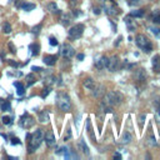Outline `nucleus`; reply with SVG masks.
I'll return each instance as SVG.
<instances>
[{"label":"nucleus","mask_w":160,"mask_h":160,"mask_svg":"<svg viewBox=\"0 0 160 160\" xmlns=\"http://www.w3.org/2000/svg\"><path fill=\"white\" fill-rule=\"evenodd\" d=\"M104 94V86L101 85V84H95V86L92 88V90H91V95L94 96V98H99V96H101Z\"/></svg>","instance_id":"15"},{"label":"nucleus","mask_w":160,"mask_h":160,"mask_svg":"<svg viewBox=\"0 0 160 160\" xmlns=\"http://www.w3.org/2000/svg\"><path fill=\"white\" fill-rule=\"evenodd\" d=\"M45 80H46V81H44V82H45L46 85H49V86L52 85V84H55V76H49V78H46Z\"/></svg>","instance_id":"31"},{"label":"nucleus","mask_w":160,"mask_h":160,"mask_svg":"<svg viewBox=\"0 0 160 160\" xmlns=\"http://www.w3.org/2000/svg\"><path fill=\"white\" fill-rule=\"evenodd\" d=\"M56 60H58L56 55H45V56H44V59H42L44 64H45V65H48V66H52V65H55Z\"/></svg>","instance_id":"16"},{"label":"nucleus","mask_w":160,"mask_h":160,"mask_svg":"<svg viewBox=\"0 0 160 160\" xmlns=\"http://www.w3.org/2000/svg\"><path fill=\"white\" fill-rule=\"evenodd\" d=\"M134 79H135L136 81H140V82L145 81V80H146V71H145L144 69H138V70H135V72H134Z\"/></svg>","instance_id":"13"},{"label":"nucleus","mask_w":160,"mask_h":160,"mask_svg":"<svg viewBox=\"0 0 160 160\" xmlns=\"http://www.w3.org/2000/svg\"><path fill=\"white\" fill-rule=\"evenodd\" d=\"M30 49H31V55L32 56H36L39 54V50H40V45L36 42V44H31L30 45Z\"/></svg>","instance_id":"27"},{"label":"nucleus","mask_w":160,"mask_h":160,"mask_svg":"<svg viewBox=\"0 0 160 160\" xmlns=\"http://www.w3.org/2000/svg\"><path fill=\"white\" fill-rule=\"evenodd\" d=\"M14 86L18 89L16 90V92H18V95H22L24 92H25V89H24V85L21 84V82H19V81H15L14 82Z\"/></svg>","instance_id":"26"},{"label":"nucleus","mask_w":160,"mask_h":160,"mask_svg":"<svg viewBox=\"0 0 160 160\" xmlns=\"http://www.w3.org/2000/svg\"><path fill=\"white\" fill-rule=\"evenodd\" d=\"M150 20L154 24H159L160 25V12L159 11H152L151 15H150Z\"/></svg>","instance_id":"23"},{"label":"nucleus","mask_w":160,"mask_h":160,"mask_svg":"<svg viewBox=\"0 0 160 160\" xmlns=\"http://www.w3.org/2000/svg\"><path fill=\"white\" fill-rule=\"evenodd\" d=\"M79 148H80V150L84 152V154H86V155H89V148H88V145L85 144V141H84V139H80L79 140Z\"/></svg>","instance_id":"24"},{"label":"nucleus","mask_w":160,"mask_h":160,"mask_svg":"<svg viewBox=\"0 0 160 160\" xmlns=\"http://www.w3.org/2000/svg\"><path fill=\"white\" fill-rule=\"evenodd\" d=\"M1 122H2L4 125H10V124L12 122V119H11L10 116H6V115H5V116L1 118Z\"/></svg>","instance_id":"29"},{"label":"nucleus","mask_w":160,"mask_h":160,"mask_svg":"<svg viewBox=\"0 0 160 160\" xmlns=\"http://www.w3.org/2000/svg\"><path fill=\"white\" fill-rule=\"evenodd\" d=\"M9 48H10V51H11V52H15V51H16V48L14 46L12 42H9Z\"/></svg>","instance_id":"40"},{"label":"nucleus","mask_w":160,"mask_h":160,"mask_svg":"<svg viewBox=\"0 0 160 160\" xmlns=\"http://www.w3.org/2000/svg\"><path fill=\"white\" fill-rule=\"evenodd\" d=\"M122 100H124V96L119 91H108L104 95V98H102V102L106 104L110 108H114V106L120 105L122 102Z\"/></svg>","instance_id":"1"},{"label":"nucleus","mask_w":160,"mask_h":160,"mask_svg":"<svg viewBox=\"0 0 160 160\" xmlns=\"http://www.w3.org/2000/svg\"><path fill=\"white\" fill-rule=\"evenodd\" d=\"M35 81H36V76H35L34 74H28V75L25 76V82H26L28 86L35 84Z\"/></svg>","instance_id":"21"},{"label":"nucleus","mask_w":160,"mask_h":160,"mask_svg":"<svg viewBox=\"0 0 160 160\" xmlns=\"http://www.w3.org/2000/svg\"><path fill=\"white\" fill-rule=\"evenodd\" d=\"M148 144H149L150 146H155V144H156L155 138H154V136H149V138H148Z\"/></svg>","instance_id":"34"},{"label":"nucleus","mask_w":160,"mask_h":160,"mask_svg":"<svg viewBox=\"0 0 160 160\" xmlns=\"http://www.w3.org/2000/svg\"><path fill=\"white\" fill-rule=\"evenodd\" d=\"M94 12L98 15V14H100V9L99 8H94Z\"/></svg>","instance_id":"47"},{"label":"nucleus","mask_w":160,"mask_h":160,"mask_svg":"<svg viewBox=\"0 0 160 160\" xmlns=\"http://www.w3.org/2000/svg\"><path fill=\"white\" fill-rule=\"evenodd\" d=\"M119 62H120L119 56L112 55V56L109 59V61H108V66H106V68L109 69V71H115V70L119 69Z\"/></svg>","instance_id":"10"},{"label":"nucleus","mask_w":160,"mask_h":160,"mask_svg":"<svg viewBox=\"0 0 160 160\" xmlns=\"http://www.w3.org/2000/svg\"><path fill=\"white\" fill-rule=\"evenodd\" d=\"M135 42L136 45L142 50V51H146V52H150L152 50V45L150 42V40L144 35V34H138L135 36Z\"/></svg>","instance_id":"5"},{"label":"nucleus","mask_w":160,"mask_h":160,"mask_svg":"<svg viewBox=\"0 0 160 160\" xmlns=\"http://www.w3.org/2000/svg\"><path fill=\"white\" fill-rule=\"evenodd\" d=\"M2 32L4 34H10L11 32V25L6 21V22H4V25H2Z\"/></svg>","instance_id":"28"},{"label":"nucleus","mask_w":160,"mask_h":160,"mask_svg":"<svg viewBox=\"0 0 160 160\" xmlns=\"http://www.w3.org/2000/svg\"><path fill=\"white\" fill-rule=\"evenodd\" d=\"M10 142H11L12 145H15V144L18 145V144H20V140H19L18 138H11V141H10Z\"/></svg>","instance_id":"39"},{"label":"nucleus","mask_w":160,"mask_h":160,"mask_svg":"<svg viewBox=\"0 0 160 160\" xmlns=\"http://www.w3.org/2000/svg\"><path fill=\"white\" fill-rule=\"evenodd\" d=\"M108 61H109V59L102 55V56H100V58H98L95 60V68L99 69V70H102V69H105L108 66Z\"/></svg>","instance_id":"11"},{"label":"nucleus","mask_w":160,"mask_h":160,"mask_svg":"<svg viewBox=\"0 0 160 160\" xmlns=\"http://www.w3.org/2000/svg\"><path fill=\"white\" fill-rule=\"evenodd\" d=\"M100 4H101V9L109 16H116L120 14V9L118 8L114 0H100Z\"/></svg>","instance_id":"3"},{"label":"nucleus","mask_w":160,"mask_h":160,"mask_svg":"<svg viewBox=\"0 0 160 160\" xmlns=\"http://www.w3.org/2000/svg\"><path fill=\"white\" fill-rule=\"evenodd\" d=\"M152 69L154 71H160V56L155 55L152 58Z\"/></svg>","instance_id":"19"},{"label":"nucleus","mask_w":160,"mask_h":160,"mask_svg":"<svg viewBox=\"0 0 160 160\" xmlns=\"http://www.w3.org/2000/svg\"><path fill=\"white\" fill-rule=\"evenodd\" d=\"M70 136H71V132H70V129H68L66 130V135H64V140H68Z\"/></svg>","instance_id":"41"},{"label":"nucleus","mask_w":160,"mask_h":160,"mask_svg":"<svg viewBox=\"0 0 160 160\" xmlns=\"http://www.w3.org/2000/svg\"><path fill=\"white\" fill-rule=\"evenodd\" d=\"M1 109H2V111H10V109H11L10 102H9V101H5V102L1 105Z\"/></svg>","instance_id":"32"},{"label":"nucleus","mask_w":160,"mask_h":160,"mask_svg":"<svg viewBox=\"0 0 160 160\" xmlns=\"http://www.w3.org/2000/svg\"><path fill=\"white\" fill-rule=\"evenodd\" d=\"M95 80H92L91 78H85L84 80H82V86L85 88V89H88V90H92V88L95 86Z\"/></svg>","instance_id":"17"},{"label":"nucleus","mask_w":160,"mask_h":160,"mask_svg":"<svg viewBox=\"0 0 160 160\" xmlns=\"http://www.w3.org/2000/svg\"><path fill=\"white\" fill-rule=\"evenodd\" d=\"M31 70H32V71H36V72H39V71H41L42 69H41V68H39V66H32V68H31Z\"/></svg>","instance_id":"43"},{"label":"nucleus","mask_w":160,"mask_h":160,"mask_svg":"<svg viewBox=\"0 0 160 160\" xmlns=\"http://www.w3.org/2000/svg\"><path fill=\"white\" fill-rule=\"evenodd\" d=\"M69 5H70L71 9H75L79 5V1L78 0H69Z\"/></svg>","instance_id":"35"},{"label":"nucleus","mask_w":160,"mask_h":160,"mask_svg":"<svg viewBox=\"0 0 160 160\" xmlns=\"http://www.w3.org/2000/svg\"><path fill=\"white\" fill-rule=\"evenodd\" d=\"M44 139H45V142H46V145H48L49 148H51V146H54V145L56 144L55 135H54L51 131H46V132L44 134Z\"/></svg>","instance_id":"12"},{"label":"nucleus","mask_w":160,"mask_h":160,"mask_svg":"<svg viewBox=\"0 0 160 160\" xmlns=\"http://www.w3.org/2000/svg\"><path fill=\"white\" fill-rule=\"evenodd\" d=\"M41 26H42L41 24H39V25L34 26V28L31 29V30H32V32H34V34H39V32H40V29H41Z\"/></svg>","instance_id":"37"},{"label":"nucleus","mask_w":160,"mask_h":160,"mask_svg":"<svg viewBox=\"0 0 160 160\" xmlns=\"http://www.w3.org/2000/svg\"><path fill=\"white\" fill-rule=\"evenodd\" d=\"M144 12H145V11H144V10H141V9H140V10H132L130 15L136 18V16H142V15H144Z\"/></svg>","instance_id":"30"},{"label":"nucleus","mask_w":160,"mask_h":160,"mask_svg":"<svg viewBox=\"0 0 160 160\" xmlns=\"http://www.w3.org/2000/svg\"><path fill=\"white\" fill-rule=\"evenodd\" d=\"M56 105L61 111H70L71 109V101L68 94L65 92H59L56 95Z\"/></svg>","instance_id":"4"},{"label":"nucleus","mask_w":160,"mask_h":160,"mask_svg":"<svg viewBox=\"0 0 160 160\" xmlns=\"http://www.w3.org/2000/svg\"><path fill=\"white\" fill-rule=\"evenodd\" d=\"M46 8H48V10H49L51 14H59V12H60L59 9H58V5H56L55 2H49Z\"/></svg>","instance_id":"25"},{"label":"nucleus","mask_w":160,"mask_h":160,"mask_svg":"<svg viewBox=\"0 0 160 160\" xmlns=\"http://www.w3.org/2000/svg\"><path fill=\"white\" fill-rule=\"evenodd\" d=\"M145 118H146V115H145V114H141V115H140L139 121H140V124H141V125H142V122H144V119H145Z\"/></svg>","instance_id":"44"},{"label":"nucleus","mask_w":160,"mask_h":160,"mask_svg":"<svg viewBox=\"0 0 160 160\" xmlns=\"http://www.w3.org/2000/svg\"><path fill=\"white\" fill-rule=\"evenodd\" d=\"M38 120L41 122V124H46L49 121V112L46 110H42L39 112V116H38Z\"/></svg>","instance_id":"18"},{"label":"nucleus","mask_w":160,"mask_h":160,"mask_svg":"<svg viewBox=\"0 0 160 160\" xmlns=\"http://www.w3.org/2000/svg\"><path fill=\"white\" fill-rule=\"evenodd\" d=\"M131 140H132V135H131L129 131H125V132L122 134V136H121V142H122V144H129Z\"/></svg>","instance_id":"22"},{"label":"nucleus","mask_w":160,"mask_h":160,"mask_svg":"<svg viewBox=\"0 0 160 160\" xmlns=\"http://www.w3.org/2000/svg\"><path fill=\"white\" fill-rule=\"evenodd\" d=\"M84 29H85V26L82 24H75L74 26H71L69 29V38L72 39V40L81 38V35L84 32Z\"/></svg>","instance_id":"6"},{"label":"nucleus","mask_w":160,"mask_h":160,"mask_svg":"<svg viewBox=\"0 0 160 160\" xmlns=\"http://www.w3.org/2000/svg\"><path fill=\"white\" fill-rule=\"evenodd\" d=\"M60 54L65 59H71L75 55V50H74L72 45H70L69 42H65V44H62V46L60 49Z\"/></svg>","instance_id":"7"},{"label":"nucleus","mask_w":160,"mask_h":160,"mask_svg":"<svg viewBox=\"0 0 160 160\" xmlns=\"http://www.w3.org/2000/svg\"><path fill=\"white\" fill-rule=\"evenodd\" d=\"M124 21H125V25H126V28H128V30H129L130 32H132V31H135V30H136L138 24H136V21H135V19H134V16L128 15V16H125Z\"/></svg>","instance_id":"9"},{"label":"nucleus","mask_w":160,"mask_h":160,"mask_svg":"<svg viewBox=\"0 0 160 160\" xmlns=\"http://www.w3.org/2000/svg\"><path fill=\"white\" fill-rule=\"evenodd\" d=\"M42 140H44V131H42V129H36L34 131V134L30 136V140H29V144H28L29 154H32L40 146Z\"/></svg>","instance_id":"2"},{"label":"nucleus","mask_w":160,"mask_h":160,"mask_svg":"<svg viewBox=\"0 0 160 160\" xmlns=\"http://www.w3.org/2000/svg\"><path fill=\"white\" fill-rule=\"evenodd\" d=\"M140 1H141V0H130L129 4H130V5H138Z\"/></svg>","instance_id":"42"},{"label":"nucleus","mask_w":160,"mask_h":160,"mask_svg":"<svg viewBox=\"0 0 160 160\" xmlns=\"http://www.w3.org/2000/svg\"><path fill=\"white\" fill-rule=\"evenodd\" d=\"M49 92H50V88L48 86V88H45V89L42 90V92H41V98H46Z\"/></svg>","instance_id":"38"},{"label":"nucleus","mask_w":160,"mask_h":160,"mask_svg":"<svg viewBox=\"0 0 160 160\" xmlns=\"http://www.w3.org/2000/svg\"><path fill=\"white\" fill-rule=\"evenodd\" d=\"M20 8L24 11H31V10L35 9V4H31V2H21L20 4Z\"/></svg>","instance_id":"20"},{"label":"nucleus","mask_w":160,"mask_h":160,"mask_svg":"<svg viewBox=\"0 0 160 160\" xmlns=\"http://www.w3.org/2000/svg\"><path fill=\"white\" fill-rule=\"evenodd\" d=\"M9 64H10L11 66H18V65H19L16 61H12V60H9Z\"/></svg>","instance_id":"45"},{"label":"nucleus","mask_w":160,"mask_h":160,"mask_svg":"<svg viewBox=\"0 0 160 160\" xmlns=\"http://www.w3.org/2000/svg\"><path fill=\"white\" fill-rule=\"evenodd\" d=\"M49 44L51 45V46H56L59 42H58V39L56 38H54V36H51L50 39H49Z\"/></svg>","instance_id":"33"},{"label":"nucleus","mask_w":160,"mask_h":160,"mask_svg":"<svg viewBox=\"0 0 160 160\" xmlns=\"http://www.w3.org/2000/svg\"><path fill=\"white\" fill-rule=\"evenodd\" d=\"M150 31H151L155 36H160V29H158V28H150Z\"/></svg>","instance_id":"36"},{"label":"nucleus","mask_w":160,"mask_h":160,"mask_svg":"<svg viewBox=\"0 0 160 160\" xmlns=\"http://www.w3.org/2000/svg\"><path fill=\"white\" fill-rule=\"evenodd\" d=\"M78 59H79V60H82V59H84V54H79V55H78Z\"/></svg>","instance_id":"48"},{"label":"nucleus","mask_w":160,"mask_h":160,"mask_svg":"<svg viewBox=\"0 0 160 160\" xmlns=\"http://www.w3.org/2000/svg\"><path fill=\"white\" fill-rule=\"evenodd\" d=\"M71 20H72V15H71V14H69V12H61V16H60V22H61L64 26L70 25Z\"/></svg>","instance_id":"14"},{"label":"nucleus","mask_w":160,"mask_h":160,"mask_svg":"<svg viewBox=\"0 0 160 160\" xmlns=\"http://www.w3.org/2000/svg\"><path fill=\"white\" fill-rule=\"evenodd\" d=\"M34 124H35L34 118H32V116H30L28 112H25V114L21 116V119H20V126H21V128L29 129V128H31Z\"/></svg>","instance_id":"8"},{"label":"nucleus","mask_w":160,"mask_h":160,"mask_svg":"<svg viewBox=\"0 0 160 160\" xmlns=\"http://www.w3.org/2000/svg\"><path fill=\"white\" fill-rule=\"evenodd\" d=\"M114 159H121V155L119 152H116V154H114Z\"/></svg>","instance_id":"46"}]
</instances>
